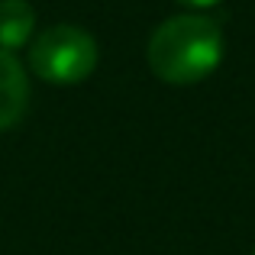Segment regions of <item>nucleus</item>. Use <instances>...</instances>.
I'll use <instances>...</instances> for the list:
<instances>
[{"label": "nucleus", "instance_id": "1", "mask_svg": "<svg viewBox=\"0 0 255 255\" xmlns=\"http://www.w3.org/2000/svg\"><path fill=\"white\" fill-rule=\"evenodd\" d=\"M149 68L165 84H197L223 62V29L204 13L171 16L149 39Z\"/></svg>", "mask_w": 255, "mask_h": 255}, {"label": "nucleus", "instance_id": "6", "mask_svg": "<svg viewBox=\"0 0 255 255\" xmlns=\"http://www.w3.org/2000/svg\"><path fill=\"white\" fill-rule=\"evenodd\" d=\"M252 255H255V249H252Z\"/></svg>", "mask_w": 255, "mask_h": 255}, {"label": "nucleus", "instance_id": "5", "mask_svg": "<svg viewBox=\"0 0 255 255\" xmlns=\"http://www.w3.org/2000/svg\"><path fill=\"white\" fill-rule=\"evenodd\" d=\"M181 6H191V10H210V6H217L220 0H178Z\"/></svg>", "mask_w": 255, "mask_h": 255}, {"label": "nucleus", "instance_id": "2", "mask_svg": "<svg viewBox=\"0 0 255 255\" xmlns=\"http://www.w3.org/2000/svg\"><path fill=\"white\" fill-rule=\"evenodd\" d=\"M29 68L45 84H81L97 68V42L81 26H49L29 45Z\"/></svg>", "mask_w": 255, "mask_h": 255}, {"label": "nucleus", "instance_id": "3", "mask_svg": "<svg viewBox=\"0 0 255 255\" xmlns=\"http://www.w3.org/2000/svg\"><path fill=\"white\" fill-rule=\"evenodd\" d=\"M29 107V78L13 52L0 49V132L13 129Z\"/></svg>", "mask_w": 255, "mask_h": 255}, {"label": "nucleus", "instance_id": "4", "mask_svg": "<svg viewBox=\"0 0 255 255\" xmlns=\"http://www.w3.org/2000/svg\"><path fill=\"white\" fill-rule=\"evenodd\" d=\"M36 29V10L29 0H0V49L16 52Z\"/></svg>", "mask_w": 255, "mask_h": 255}]
</instances>
